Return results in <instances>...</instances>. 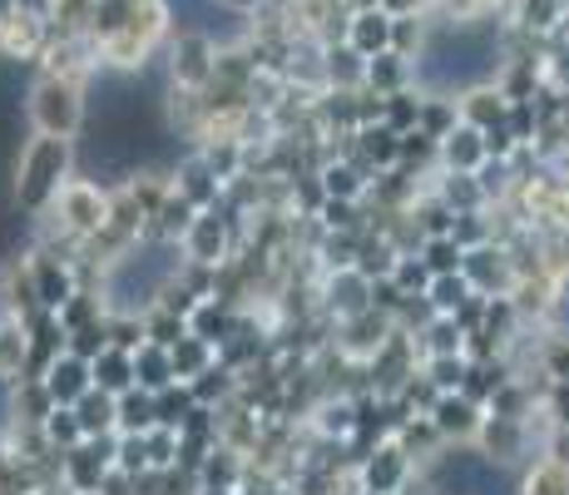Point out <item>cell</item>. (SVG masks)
<instances>
[{
  "instance_id": "8",
  "label": "cell",
  "mask_w": 569,
  "mask_h": 495,
  "mask_svg": "<svg viewBox=\"0 0 569 495\" xmlns=\"http://www.w3.org/2000/svg\"><path fill=\"white\" fill-rule=\"evenodd\" d=\"M54 392H60V396L80 392V367H54Z\"/></svg>"
},
{
  "instance_id": "5",
  "label": "cell",
  "mask_w": 569,
  "mask_h": 495,
  "mask_svg": "<svg viewBox=\"0 0 569 495\" xmlns=\"http://www.w3.org/2000/svg\"><path fill=\"white\" fill-rule=\"evenodd\" d=\"M173 6V16L183 20L189 30H199V36H208V40H233L238 30V16L228 6H218V0H169Z\"/></svg>"
},
{
  "instance_id": "7",
  "label": "cell",
  "mask_w": 569,
  "mask_h": 495,
  "mask_svg": "<svg viewBox=\"0 0 569 495\" xmlns=\"http://www.w3.org/2000/svg\"><path fill=\"white\" fill-rule=\"evenodd\" d=\"M64 214L74 218V228H94L104 224V198L90 189V184H74L70 194H64Z\"/></svg>"
},
{
  "instance_id": "6",
  "label": "cell",
  "mask_w": 569,
  "mask_h": 495,
  "mask_svg": "<svg viewBox=\"0 0 569 495\" xmlns=\"http://www.w3.org/2000/svg\"><path fill=\"white\" fill-rule=\"evenodd\" d=\"M60 164H64V149H60V139H40L36 149L26 154V169H20V194L30 198V204H36L40 194L50 189L54 184V174H60Z\"/></svg>"
},
{
  "instance_id": "3",
  "label": "cell",
  "mask_w": 569,
  "mask_h": 495,
  "mask_svg": "<svg viewBox=\"0 0 569 495\" xmlns=\"http://www.w3.org/2000/svg\"><path fill=\"white\" fill-rule=\"evenodd\" d=\"M30 115H36L40 135L64 139L84 125V99H80L74 85H64V80H40L36 90H30Z\"/></svg>"
},
{
  "instance_id": "9",
  "label": "cell",
  "mask_w": 569,
  "mask_h": 495,
  "mask_svg": "<svg viewBox=\"0 0 569 495\" xmlns=\"http://www.w3.org/2000/svg\"><path fill=\"white\" fill-rule=\"evenodd\" d=\"M565 323H569V297H565Z\"/></svg>"
},
{
  "instance_id": "2",
  "label": "cell",
  "mask_w": 569,
  "mask_h": 495,
  "mask_svg": "<svg viewBox=\"0 0 569 495\" xmlns=\"http://www.w3.org/2000/svg\"><path fill=\"white\" fill-rule=\"evenodd\" d=\"M173 273H179V248H169V244H144V248L124 253V263L109 273V303L119 313H139L154 297H163Z\"/></svg>"
},
{
  "instance_id": "1",
  "label": "cell",
  "mask_w": 569,
  "mask_h": 495,
  "mask_svg": "<svg viewBox=\"0 0 569 495\" xmlns=\"http://www.w3.org/2000/svg\"><path fill=\"white\" fill-rule=\"evenodd\" d=\"M500 70V30L496 26H441L416 55V85L426 95H466L480 90Z\"/></svg>"
},
{
  "instance_id": "4",
  "label": "cell",
  "mask_w": 569,
  "mask_h": 495,
  "mask_svg": "<svg viewBox=\"0 0 569 495\" xmlns=\"http://www.w3.org/2000/svg\"><path fill=\"white\" fill-rule=\"evenodd\" d=\"M441 481L446 486H456L461 495H516V486H510V476L506 471H496L490 461H451V466L441 471Z\"/></svg>"
}]
</instances>
